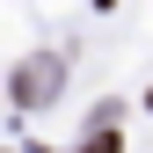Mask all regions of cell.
Listing matches in <instances>:
<instances>
[{"mask_svg": "<svg viewBox=\"0 0 153 153\" xmlns=\"http://www.w3.org/2000/svg\"><path fill=\"white\" fill-rule=\"evenodd\" d=\"M51 88H59V59H22L15 66V109H36V102H51Z\"/></svg>", "mask_w": 153, "mask_h": 153, "instance_id": "6da1fadb", "label": "cell"}, {"mask_svg": "<svg viewBox=\"0 0 153 153\" xmlns=\"http://www.w3.org/2000/svg\"><path fill=\"white\" fill-rule=\"evenodd\" d=\"M146 109H153V95H146Z\"/></svg>", "mask_w": 153, "mask_h": 153, "instance_id": "277c9868", "label": "cell"}, {"mask_svg": "<svg viewBox=\"0 0 153 153\" xmlns=\"http://www.w3.org/2000/svg\"><path fill=\"white\" fill-rule=\"evenodd\" d=\"M80 153H124V139H117V131H109V124H95L88 139H80Z\"/></svg>", "mask_w": 153, "mask_h": 153, "instance_id": "7a4b0ae2", "label": "cell"}, {"mask_svg": "<svg viewBox=\"0 0 153 153\" xmlns=\"http://www.w3.org/2000/svg\"><path fill=\"white\" fill-rule=\"evenodd\" d=\"M95 7H117V0H95Z\"/></svg>", "mask_w": 153, "mask_h": 153, "instance_id": "3957f363", "label": "cell"}]
</instances>
